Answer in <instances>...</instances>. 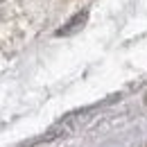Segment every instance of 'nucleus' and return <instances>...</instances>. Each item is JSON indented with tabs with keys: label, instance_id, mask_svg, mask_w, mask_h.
Returning <instances> with one entry per match:
<instances>
[{
	"label": "nucleus",
	"instance_id": "obj_1",
	"mask_svg": "<svg viewBox=\"0 0 147 147\" xmlns=\"http://www.w3.org/2000/svg\"><path fill=\"white\" fill-rule=\"evenodd\" d=\"M84 20H86V11H82V14H77V16H75V18L70 20V23H68L70 27H66V30H61L59 34H68V32H73V30H77V27H79V23H84Z\"/></svg>",
	"mask_w": 147,
	"mask_h": 147
}]
</instances>
